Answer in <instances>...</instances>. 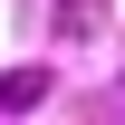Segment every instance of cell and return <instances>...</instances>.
Masks as SVG:
<instances>
[{"mask_svg": "<svg viewBox=\"0 0 125 125\" xmlns=\"http://www.w3.org/2000/svg\"><path fill=\"white\" fill-rule=\"evenodd\" d=\"M39 96H48V67H0V115L39 106Z\"/></svg>", "mask_w": 125, "mask_h": 125, "instance_id": "cell-1", "label": "cell"}]
</instances>
